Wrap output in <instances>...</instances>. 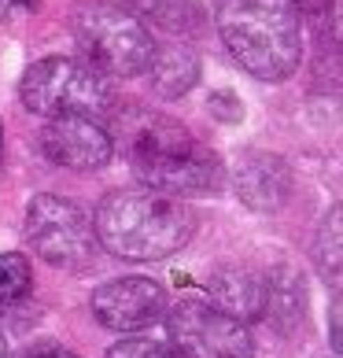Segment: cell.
I'll list each match as a JSON object with an SVG mask.
<instances>
[{"mask_svg":"<svg viewBox=\"0 0 343 358\" xmlns=\"http://www.w3.org/2000/svg\"><path fill=\"white\" fill-rule=\"evenodd\" d=\"M196 210L152 189H115L96 203L92 215V236L108 255L129 262H159L170 259L192 241Z\"/></svg>","mask_w":343,"mask_h":358,"instance_id":"1","label":"cell"},{"mask_svg":"<svg viewBox=\"0 0 343 358\" xmlns=\"http://www.w3.org/2000/svg\"><path fill=\"white\" fill-rule=\"evenodd\" d=\"M126 144L137 181L152 192L184 200V196L218 192L226 181L221 159L166 115H133L126 122Z\"/></svg>","mask_w":343,"mask_h":358,"instance_id":"2","label":"cell"},{"mask_svg":"<svg viewBox=\"0 0 343 358\" xmlns=\"http://www.w3.org/2000/svg\"><path fill=\"white\" fill-rule=\"evenodd\" d=\"M226 52L258 82H284L302 59L299 11L292 0H218Z\"/></svg>","mask_w":343,"mask_h":358,"instance_id":"3","label":"cell"},{"mask_svg":"<svg viewBox=\"0 0 343 358\" xmlns=\"http://www.w3.org/2000/svg\"><path fill=\"white\" fill-rule=\"evenodd\" d=\"M71 34L78 59L100 78H137L148 71L155 52L148 26L108 0H89L78 8L71 15Z\"/></svg>","mask_w":343,"mask_h":358,"instance_id":"4","label":"cell"},{"mask_svg":"<svg viewBox=\"0 0 343 358\" xmlns=\"http://www.w3.org/2000/svg\"><path fill=\"white\" fill-rule=\"evenodd\" d=\"M19 100L26 111L41 118H59V115L100 118L111 111V85L108 78L89 71L82 59L48 56L26 67L19 82Z\"/></svg>","mask_w":343,"mask_h":358,"instance_id":"5","label":"cell"},{"mask_svg":"<svg viewBox=\"0 0 343 358\" xmlns=\"http://www.w3.org/2000/svg\"><path fill=\"white\" fill-rule=\"evenodd\" d=\"M26 241L48 266H59V270L89 266L92 255H96V236H92L85 210L67 196H52V192H41L30 200Z\"/></svg>","mask_w":343,"mask_h":358,"instance_id":"6","label":"cell"},{"mask_svg":"<svg viewBox=\"0 0 343 358\" xmlns=\"http://www.w3.org/2000/svg\"><path fill=\"white\" fill-rule=\"evenodd\" d=\"M170 340L181 358H255L251 329L207 303L184 299L170 310Z\"/></svg>","mask_w":343,"mask_h":358,"instance_id":"7","label":"cell"},{"mask_svg":"<svg viewBox=\"0 0 343 358\" xmlns=\"http://www.w3.org/2000/svg\"><path fill=\"white\" fill-rule=\"evenodd\" d=\"M92 314L103 329L140 333L166 314V292L152 277H118L92 292Z\"/></svg>","mask_w":343,"mask_h":358,"instance_id":"8","label":"cell"},{"mask_svg":"<svg viewBox=\"0 0 343 358\" xmlns=\"http://www.w3.org/2000/svg\"><path fill=\"white\" fill-rule=\"evenodd\" d=\"M41 152L56 166H67V170H100L111 163L115 141L100 118L59 115V118H48L41 129Z\"/></svg>","mask_w":343,"mask_h":358,"instance_id":"9","label":"cell"},{"mask_svg":"<svg viewBox=\"0 0 343 358\" xmlns=\"http://www.w3.org/2000/svg\"><path fill=\"white\" fill-rule=\"evenodd\" d=\"M233 189L236 196L251 207L262 210V215H273L288 203L292 196V170L281 155H270V152H244L240 159L233 163Z\"/></svg>","mask_w":343,"mask_h":358,"instance_id":"10","label":"cell"},{"mask_svg":"<svg viewBox=\"0 0 343 358\" xmlns=\"http://www.w3.org/2000/svg\"><path fill=\"white\" fill-rule=\"evenodd\" d=\"M207 307L240 325L255 322L266 314V277L255 270H218L207 281Z\"/></svg>","mask_w":343,"mask_h":358,"instance_id":"11","label":"cell"},{"mask_svg":"<svg viewBox=\"0 0 343 358\" xmlns=\"http://www.w3.org/2000/svg\"><path fill=\"white\" fill-rule=\"evenodd\" d=\"M148 78L159 96L166 100H181L196 82H200V56L184 45V41H166L155 45L152 63H148Z\"/></svg>","mask_w":343,"mask_h":358,"instance_id":"12","label":"cell"},{"mask_svg":"<svg viewBox=\"0 0 343 358\" xmlns=\"http://www.w3.org/2000/svg\"><path fill=\"white\" fill-rule=\"evenodd\" d=\"M126 11L137 22L159 26L170 41H184L203 30V4L200 0H126Z\"/></svg>","mask_w":343,"mask_h":358,"instance_id":"13","label":"cell"},{"mask_svg":"<svg viewBox=\"0 0 343 358\" xmlns=\"http://www.w3.org/2000/svg\"><path fill=\"white\" fill-rule=\"evenodd\" d=\"M314 262H318V273L325 277V285L340 288V270H343V218H340V207H328V215L321 218L318 233H314Z\"/></svg>","mask_w":343,"mask_h":358,"instance_id":"14","label":"cell"},{"mask_svg":"<svg viewBox=\"0 0 343 358\" xmlns=\"http://www.w3.org/2000/svg\"><path fill=\"white\" fill-rule=\"evenodd\" d=\"M30 285H34V270H30V262H26V255L4 251V255H0V303L22 299L26 292H30Z\"/></svg>","mask_w":343,"mask_h":358,"instance_id":"15","label":"cell"},{"mask_svg":"<svg viewBox=\"0 0 343 358\" xmlns=\"http://www.w3.org/2000/svg\"><path fill=\"white\" fill-rule=\"evenodd\" d=\"M103 358H181L174 348H166L159 340H148V336H129V340H118L115 348H108Z\"/></svg>","mask_w":343,"mask_h":358,"instance_id":"16","label":"cell"},{"mask_svg":"<svg viewBox=\"0 0 343 358\" xmlns=\"http://www.w3.org/2000/svg\"><path fill=\"white\" fill-rule=\"evenodd\" d=\"M207 108H210L214 118H221V122H240L244 118V108H240V100H236L233 92H214Z\"/></svg>","mask_w":343,"mask_h":358,"instance_id":"17","label":"cell"},{"mask_svg":"<svg viewBox=\"0 0 343 358\" xmlns=\"http://www.w3.org/2000/svg\"><path fill=\"white\" fill-rule=\"evenodd\" d=\"M41 8V0H0V22H15L26 19Z\"/></svg>","mask_w":343,"mask_h":358,"instance_id":"18","label":"cell"},{"mask_svg":"<svg viewBox=\"0 0 343 358\" xmlns=\"http://www.w3.org/2000/svg\"><path fill=\"white\" fill-rule=\"evenodd\" d=\"M30 358H78L74 351H63V348H45V351H34Z\"/></svg>","mask_w":343,"mask_h":358,"instance_id":"19","label":"cell"},{"mask_svg":"<svg viewBox=\"0 0 343 358\" xmlns=\"http://www.w3.org/2000/svg\"><path fill=\"white\" fill-rule=\"evenodd\" d=\"M0 159H4V126H0Z\"/></svg>","mask_w":343,"mask_h":358,"instance_id":"20","label":"cell"},{"mask_svg":"<svg viewBox=\"0 0 343 358\" xmlns=\"http://www.w3.org/2000/svg\"><path fill=\"white\" fill-rule=\"evenodd\" d=\"M0 358H4V336H0Z\"/></svg>","mask_w":343,"mask_h":358,"instance_id":"21","label":"cell"}]
</instances>
